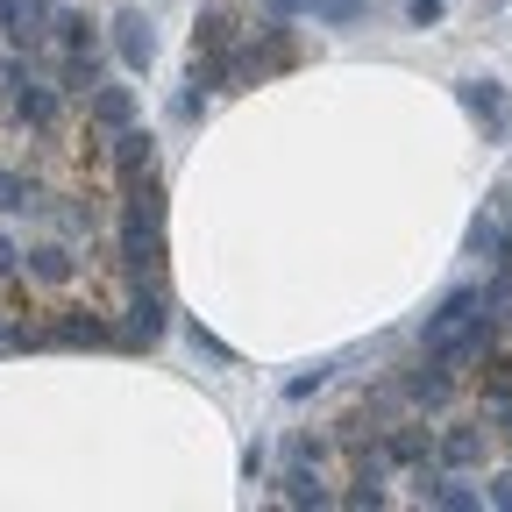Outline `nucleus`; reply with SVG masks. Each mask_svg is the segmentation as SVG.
<instances>
[{"mask_svg":"<svg viewBox=\"0 0 512 512\" xmlns=\"http://www.w3.org/2000/svg\"><path fill=\"white\" fill-rule=\"evenodd\" d=\"M306 15H313L320 29H349V22L370 15V0H306Z\"/></svg>","mask_w":512,"mask_h":512,"instance_id":"obj_18","label":"nucleus"},{"mask_svg":"<svg viewBox=\"0 0 512 512\" xmlns=\"http://www.w3.org/2000/svg\"><path fill=\"white\" fill-rule=\"evenodd\" d=\"M342 505H356V512H377V505H392V491H384V484H349V491H342Z\"/></svg>","mask_w":512,"mask_h":512,"instance_id":"obj_20","label":"nucleus"},{"mask_svg":"<svg viewBox=\"0 0 512 512\" xmlns=\"http://www.w3.org/2000/svg\"><path fill=\"white\" fill-rule=\"evenodd\" d=\"M64 100H72V93H64L57 79H29V86H15L8 93V121L22 128V136H64Z\"/></svg>","mask_w":512,"mask_h":512,"instance_id":"obj_1","label":"nucleus"},{"mask_svg":"<svg viewBox=\"0 0 512 512\" xmlns=\"http://www.w3.org/2000/svg\"><path fill=\"white\" fill-rule=\"evenodd\" d=\"M384 456H392V470H420V463H434V427L427 420H392L384 427Z\"/></svg>","mask_w":512,"mask_h":512,"instance_id":"obj_7","label":"nucleus"},{"mask_svg":"<svg viewBox=\"0 0 512 512\" xmlns=\"http://www.w3.org/2000/svg\"><path fill=\"white\" fill-rule=\"evenodd\" d=\"M484 505H498V512H512V470H498V477L484 484Z\"/></svg>","mask_w":512,"mask_h":512,"instance_id":"obj_21","label":"nucleus"},{"mask_svg":"<svg viewBox=\"0 0 512 512\" xmlns=\"http://www.w3.org/2000/svg\"><path fill=\"white\" fill-rule=\"evenodd\" d=\"M79 256H72V242L64 235H36V242H22V278L29 285H43V292H64V285H79Z\"/></svg>","mask_w":512,"mask_h":512,"instance_id":"obj_4","label":"nucleus"},{"mask_svg":"<svg viewBox=\"0 0 512 512\" xmlns=\"http://www.w3.org/2000/svg\"><path fill=\"white\" fill-rule=\"evenodd\" d=\"M107 43H114V57L128 64V72H150V57H157V29H150V15H143V8H121Z\"/></svg>","mask_w":512,"mask_h":512,"instance_id":"obj_6","label":"nucleus"},{"mask_svg":"<svg viewBox=\"0 0 512 512\" xmlns=\"http://www.w3.org/2000/svg\"><path fill=\"white\" fill-rule=\"evenodd\" d=\"M477 306H484V285H463V292H448V299H441V306L427 313V328H420V342L434 349V342H441L448 328H463V320H470Z\"/></svg>","mask_w":512,"mask_h":512,"instance_id":"obj_13","label":"nucleus"},{"mask_svg":"<svg viewBox=\"0 0 512 512\" xmlns=\"http://www.w3.org/2000/svg\"><path fill=\"white\" fill-rule=\"evenodd\" d=\"M320 384H328V370H306V377H292V384H285V399H313Z\"/></svg>","mask_w":512,"mask_h":512,"instance_id":"obj_22","label":"nucleus"},{"mask_svg":"<svg viewBox=\"0 0 512 512\" xmlns=\"http://www.w3.org/2000/svg\"><path fill=\"white\" fill-rule=\"evenodd\" d=\"M271 15H306V0H271Z\"/></svg>","mask_w":512,"mask_h":512,"instance_id":"obj_26","label":"nucleus"},{"mask_svg":"<svg viewBox=\"0 0 512 512\" xmlns=\"http://www.w3.org/2000/svg\"><path fill=\"white\" fill-rule=\"evenodd\" d=\"M50 349H121V328L93 306H50Z\"/></svg>","mask_w":512,"mask_h":512,"instance_id":"obj_3","label":"nucleus"},{"mask_svg":"<svg viewBox=\"0 0 512 512\" xmlns=\"http://www.w3.org/2000/svg\"><path fill=\"white\" fill-rule=\"evenodd\" d=\"M86 121L100 128V136L136 128V93H128V86H93V93H86Z\"/></svg>","mask_w":512,"mask_h":512,"instance_id":"obj_12","label":"nucleus"},{"mask_svg":"<svg viewBox=\"0 0 512 512\" xmlns=\"http://www.w3.org/2000/svg\"><path fill=\"white\" fill-rule=\"evenodd\" d=\"M441 8H448V0H406V15H413V22H420V29H427V22H434V15H441Z\"/></svg>","mask_w":512,"mask_h":512,"instance_id":"obj_24","label":"nucleus"},{"mask_svg":"<svg viewBox=\"0 0 512 512\" xmlns=\"http://www.w3.org/2000/svg\"><path fill=\"white\" fill-rule=\"evenodd\" d=\"M157 171V136L150 128H121L114 136V185H143Z\"/></svg>","mask_w":512,"mask_h":512,"instance_id":"obj_9","label":"nucleus"},{"mask_svg":"<svg viewBox=\"0 0 512 512\" xmlns=\"http://www.w3.org/2000/svg\"><path fill=\"white\" fill-rule=\"evenodd\" d=\"M50 50H100V29L86 8H57L50 15Z\"/></svg>","mask_w":512,"mask_h":512,"instance_id":"obj_15","label":"nucleus"},{"mask_svg":"<svg viewBox=\"0 0 512 512\" xmlns=\"http://www.w3.org/2000/svg\"><path fill=\"white\" fill-rule=\"evenodd\" d=\"M43 72H50L64 93H72V100H86L93 86H107V50H57Z\"/></svg>","mask_w":512,"mask_h":512,"instance_id":"obj_5","label":"nucleus"},{"mask_svg":"<svg viewBox=\"0 0 512 512\" xmlns=\"http://www.w3.org/2000/svg\"><path fill=\"white\" fill-rule=\"evenodd\" d=\"M434 456H441L448 470H463V477H470V470L484 463V427H477V420H448V427L434 434Z\"/></svg>","mask_w":512,"mask_h":512,"instance_id":"obj_11","label":"nucleus"},{"mask_svg":"<svg viewBox=\"0 0 512 512\" xmlns=\"http://www.w3.org/2000/svg\"><path fill=\"white\" fill-rule=\"evenodd\" d=\"M512 406V356H484V420Z\"/></svg>","mask_w":512,"mask_h":512,"instance_id":"obj_17","label":"nucleus"},{"mask_svg":"<svg viewBox=\"0 0 512 512\" xmlns=\"http://www.w3.org/2000/svg\"><path fill=\"white\" fill-rule=\"evenodd\" d=\"M22 15H29L22 0H0V36H15V29H22Z\"/></svg>","mask_w":512,"mask_h":512,"instance_id":"obj_23","label":"nucleus"},{"mask_svg":"<svg viewBox=\"0 0 512 512\" xmlns=\"http://www.w3.org/2000/svg\"><path fill=\"white\" fill-rule=\"evenodd\" d=\"M249 36V15H242V0H200V22H192V57H214L228 64Z\"/></svg>","mask_w":512,"mask_h":512,"instance_id":"obj_2","label":"nucleus"},{"mask_svg":"<svg viewBox=\"0 0 512 512\" xmlns=\"http://www.w3.org/2000/svg\"><path fill=\"white\" fill-rule=\"evenodd\" d=\"M456 93H463V107L484 121V136H505V128H512V107H505V93H498L491 79H463Z\"/></svg>","mask_w":512,"mask_h":512,"instance_id":"obj_14","label":"nucleus"},{"mask_svg":"<svg viewBox=\"0 0 512 512\" xmlns=\"http://www.w3.org/2000/svg\"><path fill=\"white\" fill-rule=\"evenodd\" d=\"M0 214H43V192H36L29 171L8 164V157H0Z\"/></svg>","mask_w":512,"mask_h":512,"instance_id":"obj_16","label":"nucleus"},{"mask_svg":"<svg viewBox=\"0 0 512 512\" xmlns=\"http://www.w3.org/2000/svg\"><path fill=\"white\" fill-rule=\"evenodd\" d=\"M498 242H505V221H498V207H484L470 221V256H491V264H498Z\"/></svg>","mask_w":512,"mask_h":512,"instance_id":"obj_19","label":"nucleus"},{"mask_svg":"<svg viewBox=\"0 0 512 512\" xmlns=\"http://www.w3.org/2000/svg\"><path fill=\"white\" fill-rule=\"evenodd\" d=\"M22 8H29L36 22H50V15H57V0H22Z\"/></svg>","mask_w":512,"mask_h":512,"instance_id":"obj_25","label":"nucleus"},{"mask_svg":"<svg viewBox=\"0 0 512 512\" xmlns=\"http://www.w3.org/2000/svg\"><path fill=\"white\" fill-rule=\"evenodd\" d=\"M399 384H406V399H413L420 413H441L448 399H456V370H448L441 356H427V363H420V370H406Z\"/></svg>","mask_w":512,"mask_h":512,"instance_id":"obj_10","label":"nucleus"},{"mask_svg":"<svg viewBox=\"0 0 512 512\" xmlns=\"http://www.w3.org/2000/svg\"><path fill=\"white\" fill-rule=\"evenodd\" d=\"M278 498L285 505H342V491H328V484H320V463L313 456H285V477H278Z\"/></svg>","mask_w":512,"mask_h":512,"instance_id":"obj_8","label":"nucleus"}]
</instances>
